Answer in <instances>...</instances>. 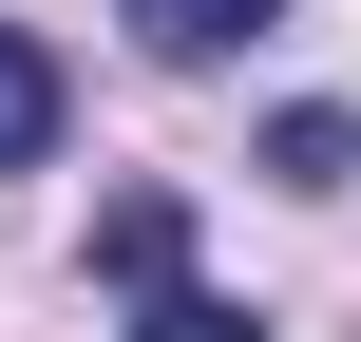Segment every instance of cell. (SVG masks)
<instances>
[{
    "label": "cell",
    "mask_w": 361,
    "mask_h": 342,
    "mask_svg": "<svg viewBox=\"0 0 361 342\" xmlns=\"http://www.w3.org/2000/svg\"><path fill=\"white\" fill-rule=\"evenodd\" d=\"M114 19H133L152 57H247V38L286 19V0H114Z\"/></svg>",
    "instance_id": "1"
},
{
    "label": "cell",
    "mask_w": 361,
    "mask_h": 342,
    "mask_svg": "<svg viewBox=\"0 0 361 342\" xmlns=\"http://www.w3.org/2000/svg\"><path fill=\"white\" fill-rule=\"evenodd\" d=\"M133 342H267L228 286H190V267H133Z\"/></svg>",
    "instance_id": "2"
},
{
    "label": "cell",
    "mask_w": 361,
    "mask_h": 342,
    "mask_svg": "<svg viewBox=\"0 0 361 342\" xmlns=\"http://www.w3.org/2000/svg\"><path fill=\"white\" fill-rule=\"evenodd\" d=\"M38 152H57V57L0 19V171H38Z\"/></svg>",
    "instance_id": "3"
},
{
    "label": "cell",
    "mask_w": 361,
    "mask_h": 342,
    "mask_svg": "<svg viewBox=\"0 0 361 342\" xmlns=\"http://www.w3.org/2000/svg\"><path fill=\"white\" fill-rule=\"evenodd\" d=\"M267 171H286V190H343L361 133H343V114H286V133H267Z\"/></svg>",
    "instance_id": "4"
}]
</instances>
